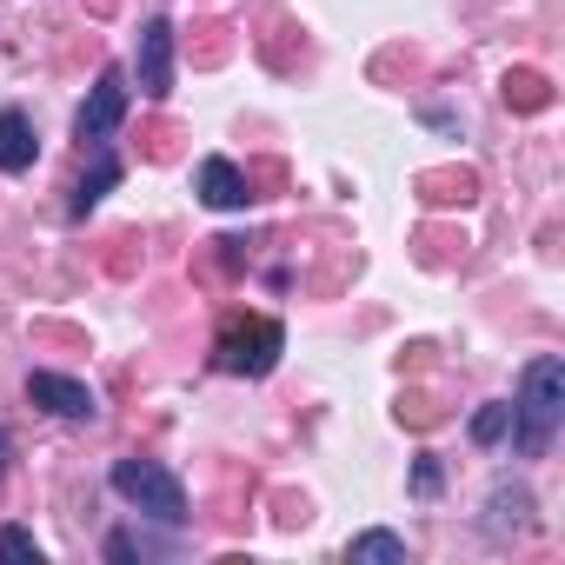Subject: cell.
<instances>
[{
  "instance_id": "obj_3",
  "label": "cell",
  "mask_w": 565,
  "mask_h": 565,
  "mask_svg": "<svg viewBox=\"0 0 565 565\" xmlns=\"http://www.w3.org/2000/svg\"><path fill=\"white\" fill-rule=\"evenodd\" d=\"M279 347H287V333H279V320H239V313H233V320L220 327L213 366H220V373H239V380H259V373H273Z\"/></svg>"
},
{
  "instance_id": "obj_9",
  "label": "cell",
  "mask_w": 565,
  "mask_h": 565,
  "mask_svg": "<svg viewBox=\"0 0 565 565\" xmlns=\"http://www.w3.org/2000/svg\"><path fill=\"white\" fill-rule=\"evenodd\" d=\"M499 94H505V107H519V114H539V107H552V87H545V74H532V67H512Z\"/></svg>"
},
{
  "instance_id": "obj_8",
  "label": "cell",
  "mask_w": 565,
  "mask_h": 565,
  "mask_svg": "<svg viewBox=\"0 0 565 565\" xmlns=\"http://www.w3.org/2000/svg\"><path fill=\"white\" fill-rule=\"evenodd\" d=\"M41 160V140H34V127H28V114H0V167L8 173H28Z\"/></svg>"
},
{
  "instance_id": "obj_15",
  "label": "cell",
  "mask_w": 565,
  "mask_h": 565,
  "mask_svg": "<svg viewBox=\"0 0 565 565\" xmlns=\"http://www.w3.org/2000/svg\"><path fill=\"white\" fill-rule=\"evenodd\" d=\"M0 558H34V565H41L34 532H28V525H8V532H0Z\"/></svg>"
},
{
  "instance_id": "obj_16",
  "label": "cell",
  "mask_w": 565,
  "mask_h": 565,
  "mask_svg": "<svg viewBox=\"0 0 565 565\" xmlns=\"http://www.w3.org/2000/svg\"><path fill=\"white\" fill-rule=\"evenodd\" d=\"M413 492H439V466H433V459H419V472H413Z\"/></svg>"
},
{
  "instance_id": "obj_1",
  "label": "cell",
  "mask_w": 565,
  "mask_h": 565,
  "mask_svg": "<svg viewBox=\"0 0 565 565\" xmlns=\"http://www.w3.org/2000/svg\"><path fill=\"white\" fill-rule=\"evenodd\" d=\"M558 419H565V360L558 353H539L525 366V380H519V399H512V426L505 433H512V446L525 459H539L552 446Z\"/></svg>"
},
{
  "instance_id": "obj_11",
  "label": "cell",
  "mask_w": 565,
  "mask_h": 565,
  "mask_svg": "<svg viewBox=\"0 0 565 565\" xmlns=\"http://www.w3.org/2000/svg\"><path fill=\"white\" fill-rule=\"evenodd\" d=\"M532 512V492L525 486H492V532H519Z\"/></svg>"
},
{
  "instance_id": "obj_10",
  "label": "cell",
  "mask_w": 565,
  "mask_h": 565,
  "mask_svg": "<svg viewBox=\"0 0 565 565\" xmlns=\"http://www.w3.org/2000/svg\"><path fill=\"white\" fill-rule=\"evenodd\" d=\"M419 193H426L433 206H466V200L479 193V180H472V173H426Z\"/></svg>"
},
{
  "instance_id": "obj_6",
  "label": "cell",
  "mask_w": 565,
  "mask_h": 565,
  "mask_svg": "<svg viewBox=\"0 0 565 565\" xmlns=\"http://www.w3.org/2000/svg\"><path fill=\"white\" fill-rule=\"evenodd\" d=\"M28 399L47 406V413H61V419H94V393L81 380H61V373H34L28 380Z\"/></svg>"
},
{
  "instance_id": "obj_12",
  "label": "cell",
  "mask_w": 565,
  "mask_h": 565,
  "mask_svg": "<svg viewBox=\"0 0 565 565\" xmlns=\"http://www.w3.org/2000/svg\"><path fill=\"white\" fill-rule=\"evenodd\" d=\"M347 558H373V565H406V539H393V532H360V539L347 545Z\"/></svg>"
},
{
  "instance_id": "obj_4",
  "label": "cell",
  "mask_w": 565,
  "mask_h": 565,
  "mask_svg": "<svg viewBox=\"0 0 565 565\" xmlns=\"http://www.w3.org/2000/svg\"><path fill=\"white\" fill-rule=\"evenodd\" d=\"M120 120H127V74H120V67H107V74L94 81V94H87V107H81L74 134H81L87 147H100Z\"/></svg>"
},
{
  "instance_id": "obj_2",
  "label": "cell",
  "mask_w": 565,
  "mask_h": 565,
  "mask_svg": "<svg viewBox=\"0 0 565 565\" xmlns=\"http://www.w3.org/2000/svg\"><path fill=\"white\" fill-rule=\"evenodd\" d=\"M114 492L140 512H153L160 525H180L186 519V486L160 466V459H114Z\"/></svg>"
},
{
  "instance_id": "obj_7",
  "label": "cell",
  "mask_w": 565,
  "mask_h": 565,
  "mask_svg": "<svg viewBox=\"0 0 565 565\" xmlns=\"http://www.w3.org/2000/svg\"><path fill=\"white\" fill-rule=\"evenodd\" d=\"M200 200H206V206H220V213H233V206H246V200H253V186H246V173H239L233 160H220V153H213V160L200 167Z\"/></svg>"
},
{
  "instance_id": "obj_5",
  "label": "cell",
  "mask_w": 565,
  "mask_h": 565,
  "mask_svg": "<svg viewBox=\"0 0 565 565\" xmlns=\"http://www.w3.org/2000/svg\"><path fill=\"white\" fill-rule=\"evenodd\" d=\"M173 87V28L167 21H147L140 28V94L147 100H167Z\"/></svg>"
},
{
  "instance_id": "obj_17",
  "label": "cell",
  "mask_w": 565,
  "mask_h": 565,
  "mask_svg": "<svg viewBox=\"0 0 565 565\" xmlns=\"http://www.w3.org/2000/svg\"><path fill=\"white\" fill-rule=\"evenodd\" d=\"M0 452H8V439H0Z\"/></svg>"
},
{
  "instance_id": "obj_13",
  "label": "cell",
  "mask_w": 565,
  "mask_h": 565,
  "mask_svg": "<svg viewBox=\"0 0 565 565\" xmlns=\"http://www.w3.org/2000/svg\"><path fill=\"white\" fill-rule=\"evenodd\" d=\"M114 180H120V167H114V160L100 153V160H94V173H87V180L74 186V213H87V206H94V200H100V193H107Z\"/></svg>"
},
{
  "instance_id": "obj_14",
  "label": "cell",
  "mask_w": 565,
  "mask_h": 565,
  "mask_svg": "<svg viewBox=\"0 0 565 565\" xmlns=\"http://www.w3.org/2000/svg\"><path fill=\"white\" fill-rule=\"evenodd\" d=\"M505 426H512V406H479V413H472V439H479V446H499Z\"/></svg>"
}]
</instances>
